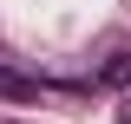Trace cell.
Listing matches in <instances>:
<instances>
[{"label": "cell", "instance_id": "obj_1", "mask_svg": "<svg viewBox=\"0 0 131 124\" xmlns=\"http://www.w3.org/2000/svg\"><path fill=\"white\" fill-rule=\"evenodd\" d=\"M0 98L7 105H39V78L20 72V65H0Z\"/></svg>", "mask_w": 131, "mask_h": 124}, {"label": "cell", "instance_id": "obj_2", "mask_svg": "<svg viewBox=\"0 0 131 124\" xmlns=\"http://www.w3.org/2000/svg\"><path fill=\"white\" fill-rule=\"evenodd\" d=\"M98 85H131V52H112L98 65Z\"/></svg>", "mask_w": 131, "mask_h": 124}, {"label": "cell", "instance_id": "obj_3", "mask_svg": "<svg viewBox=\"0 0 131 124\" xmlns=\"http://www.w3.org/2000/svg\"><path fill=\"white\" fill-rule=\"evenodd\" d=\"M118 124H131V118H118Z\"/></svg>", "mask_w": 131, "mask_h": 124}]
</instances>
